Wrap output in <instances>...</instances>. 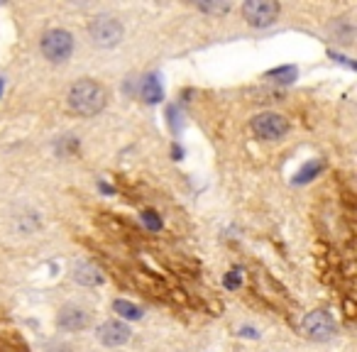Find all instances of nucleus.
I'll return each mask as SVG.
<instances>
[{"mask_svg": "<svg viewBox=\"0 0 357 352\" xmlns=\"http://www.w3.org/2000/svg\"><path fill=\"white\" fill-rule=\"evenodd\" d=\"M139 93L147 103H159L162 100V84L157 81V76H144L139 84Z\"/></svg>", "mask_w": 357, "mask_h": 352, "instance_id": "10", "label": "nucleus"}, {"mask_svg": "<svg viewBox=\"0 0 357 352\" xmlns=\"http://www.w3.org/2000/svg\"><path fill=\"white\" fill-rule=\"evenodd\" d=\"M243 15L252 27H269L279 15V3H274V0H250L243 6Z\"/></svg>", "mask_w": 357, "mask_h": 352, "instance_id": "4", "label": "nucleus"}, {"mask_svg": "<svg viewBox=\"0 0 357 352\" xmlns=\"http://www.w3.org/2000/svg\"><path fill=\"white\" fill-rule=\"evenodd\" d=\"M113 311L118 313V316H123L125 321H137V318H142V308L135 306V303H130V301H115Z\"/></svg>", "mask_w": 357, "mask_h": 352, "instance_id": "11", "label": "nucleus"}, {"mask_svg": "<svg viewBox=\"0 0 357 352\" xmlns=\"http://www.w3.org/2000/svg\"><path fill=\"white\" fill-rule=\"evenodd\" d=\"M40 47L47 59L54 61V64H61V61L69 59L71 52H74V37L66 30H50V32H45Z\"/></svg>", "mask_w": 357, "mask_h": 352, "instance_id": "2", "label": "nucleus"}, {"mask_svg": "<svg viewBox=\"0 0 357 352\" xmlns=\"http://www.w3.org/2000/svg\"><path fill=\"white\" fill-rule=\"evenodd\" d=\"M225 284H228L230 289H235V286L240 284V279H238V277H228V279H225Z\"/></svg>", "mask_w": 357, "mask_h": 352, "instance_id": "16", "label": "nucleus"}, {"mask_svg": "<svg viewBox=\"0 0 357 352\" xmlns=\"http://www.w3.org/2000/svg\"><path fill=\"white\" fill-rule=\"evenodd\" d=\"M274 76H279L277 81H291V76H296V69H294V66H287V69L272 71V74H269V79H274Z\"/></svg>", "mask_w": 357, "mask_h": 352, "instance_id": "14", "label": "nucleus"}, {"mask_svg": "<svg viewBox=\"0 0 357 352\" xmlns=\"http://www.w3.org/2000/svg\"><path fill=\"white\" fill-rule=\"evenodd\" d=\"M321 169H323V164H321V162H311V164H308V167L303 169V171L296 176V184H306V181H311L313 176H318V171H321Z\"/></svg>", "mask_w": 357, "mask_h": 352, "instance_id": "12", "label": "nucleus"}, {"mask_svg": "<svg viewBox=\"0 0 357 352\" xmlns=\"http://www.w3.org/2000/svg\"><path fill=\"white\" fill-rule=\"evenodd\" d=\"M303 332H306L311 340L326 342L335 335V321L328 311H311L303 318Z\"/></svg>", "mask_w": 357, "mask_h": 352, "instance_id": "6", "label": "nucleus"}, {"mask_svg": "<svg viewBox=\"0 0 357 352\" xmlns=\"http://www.w3.org/2000/svg\"><path fill=\"white\" fill-rule=\"evenodd\" d=\"M98 340L108 347H120L130 340V328L120 321H108L98 328Z\"/></svg>", "mask_w": 357, "mask_h": 352, "instance_id": "8", "label": "nucleus"}, {"mask_svg": "<svg viewBox=\"0 0 357 352\" xmlns=\"http://www.w3.org/2000/svg\"><path fill=\"white\" fill-rule=\"evenodd\" d=\"M0 93H3V79H0Z\"/></svg>", "mask_w": 357, "mask_h": 352, "instance_id": "17", "label": "nucleus"}, {"mask_svg": "<svg viewBox=\"0 0 357 352\" xmlns=\"http://www.w3.org/2000/svg\"><path fill=\"white\" fill-rule=\"evenodd\" d=\"M91 323V313L81 306H64L59 311V326L69 332H79L84 330Z\"/></svg>", "mask_w": 357, "mask_h": 352, "instance_id": "7", "label": "nucleus"}, {"mask_svg": "<svg viewBox=\"0 0 357 352\" xmlns=\"http://www.w3.org/2000/svg\"><path fill=\"white\" fill-rule=\"evenodd\" d=\"M252 132L262 139H279L289 132V123L279 113H259L252 118Z\"/></svg>", "mask_w": 357, "mask_h": 352, "instance_id": "5", "label": "nucleus"}, {"mask_svg": "<svg viewBox=\"0 0 357 352\" xmlns=\"http://www.w3.org/2000/svg\"><path fill=\"white\" fill-rule=\"evenodd\" d=\"M201 10H204V13H225V10H228V3H220V6H218V3H213V6H208V3H201Z\"/></svg>", "mask_w": 357, "mask_h": 352, "instance_id": "15", "label": "nucleus"}, {"mask_svg": "<svg viewBox=\"0 0 357 352\" xmlns=\"http://www.w3.org/2000/svg\"><path fill=\"white\" fill-rule=\"evenodd\" d=\"M142 223L147 225L149 230H159V228H162V218H157V213H154V211H144V213H142Z\"/></svg>", "mask_w": 357, "mask_h": 352, "instance_id": "13", "label": "nucleus"}, {"mask_svg": "<svg viewBox=\"0 0 357 352\" xmlns=\"http://www.w3.org/2000/svg\"><path fill=\"white\" fill-rule=\"evenodd\" d=\"M69 105L84 118L98 115L105 108V89L100 84H96L93 79L76 81L69 91Z\"/></svg>", "mask_w": 357, "mask_h": 352, "instance_id": "1", "label": "nucleus"}, {"mask_svg": "<svg viewBox=\"0 0 357 352\" xmlns=\"http://www.w3.org/2000/svg\"><path fill=\"white\" fill-rule=\"evenodd\" d=\"M74 279L79 284H84V286H98V284H103V274H100V269L96 267V264L91 262H79L74 267Z\"/></svg>", "mask_w": 357, "mask_h": 352, "instance_id": "9", "label": "nucleus"}, {"mask_svg": "<svg viewBox=\"0 0 357 352\" xmlns=\"http://www.w3.org/2000/svg\"><path fill=\"white\" fill-rule=\"evenodd\" d=\"M89 35L96 47L108 49V47H115L123 40V25H120L115 17H96V20L91 22Z\"/></svg>", "mask_w": 357, "mask_h": 352, "instance_id": "3", "label": "nucleus"}]
</instances>
